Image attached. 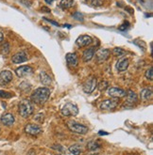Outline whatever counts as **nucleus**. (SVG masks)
I'll use <instances>...</instances> for the list:
<instances>
[{
    "label": "nucleus",
    "instance_id": "11",
    "mask_svg": "<svg viewBox=\"0 0 153 155\" xmlns=\"http://www.w3.org/2000/svg\"><path fill=\"white\" fill-rule=\"evenodd\" d=\"M12 78H13V76H12V71H7V70L2 71L0 72V85L5 86V85L9 84L12 80Z\"/></svg>",
    "mask_w": 153,
    "mask_h": 155
},
{
    "label": "nucleus",
    "instance_id": "19",
    "mask_svg": "<svg viewBox=\"0 0 153 155\" xmlns=\"http://www.w3.org/2000/svg\"><path fill=\"white\" fill-rule=\"evenodd\" d=\"M129 65H130V61L128 58H123L121 60H119L117 62V65H116V68L119 71H125L129 68Z\"/></svg>",
    "mask_w": 153,
    "mask_h": 155
},
{
    "label": "nucleus",
    "instance_id": "27",
    "mask_svg": "<svg viewBox=\"0 0 153 155\" xmlns=\"http://www.w3.org/2000/svg\"><path fill=\"white\" fill-rule=\"evenodd\" d=\"M0 97L5 98V99H9V98L12 97V94H11L10 92H7V91H4V90H0Z\"/></svg>",
    "mask_w": 153,
    "mask_h": 155
},
{
    "label": "nucleus",
    "instance_id": "15",
    "mask_svg": "<svg viewBox=\"0 0 153 155\" xmlns=\"http://www.w3.org/2000/svg\"><path fill=\"white\" fill-rule=\"evenodd\" d=\"M1 122L5 126H12L14 123V117L11 113H6L1 117Z\"/></svg>",
    "mask_w": 153,
    "mask_h": 155
},
{
    "label": "nucleus",
    "instance_id": "14",
    "mask_svg": "<svg viewBox=\"0 0 153 155\" xmlns=\"http://www.w3.org/2000/svg\"><path fill=\"white\" fill-rule=\"evenodd\" d=\"M66 62L71 67H77L78 65V57L76 56V54L68 53L66 54Z\"/></svg>",
    "mask_w": 153,
    "mask_h": 155
},
{
    "label": "nucleus",
    "instance_id": "35",
    "mask_svg": "<svg viewBox=\"0 0 153 155\" xmlns=\"http://www.w3.org/2000/svg\"><path fill=\"white\" fill-rule=\"evenodd\" d=\"M52 1H53V0H46V2H47V3H48V4H51V3H52Z\"/></svg>",
    "mask_w": 153,
    "mask_h": 155
},
{
    "label": "nucleus",
    "instance_id": "30",
    "mask_svg": "<svg viewBox=\"0 0 153 155\" xmlns=\"http://www.w3.org/2000/svg\"><path fill=\"white\" fill-rule=\"evenodd\" d=\"M146 78L149 79V80H152L153 79V71H152V68H149L147 71H146Z\"/></svg>",
    "mask_w": 153,
    "mask_h": 155
},
{
    "label": "nucleus",
    "instance_id": "6",
    "mask_svg": "<svg viewBox=\"0 0 153 155\" xmlns=\"http://www.w3.org/2000/svg\"><path fill=\"white\" fill-rule=\"evenodd\" d=\"M119 101L117 98L114 99H109V100H105L100 104V108L102 110H113L116 106L118 105Z\"/></svg>",
    "mask_w": 153,
    "mask_h": 155
},
{
    "label": "nucleus",
    "instance_id": "33",
    "mask_svg": "<svg viewBox=\"0 0 153 155\" xmlns=\"http://www.w3.org/2000/svg\"><path fill=\"white\" fill-rule=\"evenodd\" d=\"M42 12H50V10H49V8H46V7H43V8H42Z\"/></svg>",
    "mask_w": 153,
    "mask_h": 155
},
{
    "label": "nucleus",
    "instance_id": "8",
    "mask_svg": "<svg viewBox=\"0 0 153 155\" xmlns=\"http://www.w3.org/2000/svg\"><path fill=\"white\" fill-rule=\"evenodd\" d=\"M110 54H111V51L109 49H98L96 53V61L98 63H102L109 58Z\"/></svg>",
    "mask_w": 153,
    "mask_h": 155
},
{
    "label": "nucleus",
    "instance_id": "13",
    "mask_svg": "<svg viewBox=\"0 0 153 155\" xmlns=\"http://www.w3.org/2000/svg\"><path fill=\"white\" fill-rule=\"evenodd\" d=\"M28 60V54H26L25 52H19L16 53L14 56L12 58V61L15 64H19V63H23L25 61Z\"/></svg>",
    "mask_w": 153,
    "mask_h": 155
},
{
    "label": "nucleus",
    "instance_id": "26",
    "mask_svg": "<svg viewBox=\"0 0 153 155\" xmlns=\"http://www.w3.org/2000/svg\"><path fill=\"white\" fill-rule=\"evenodd\" d=\"M1 52H2L3 54H7L9 52H10V44H9L8 42H5V43L2 45Z\"/></svg>",
    "mask_w": 153,
    "mask_h": 155
},
{
    "label": "nucleus",
    "instance_id": "1",
    "mask_svg": "<svg viewBox=\"0 0 153 155\" xmlns=\"http://www.w3.org/2000/svg\"><path fill=\"white\" fill-rule=\"evenodd\" d=\"M50 96V89L47 87H39L37 89H35V91H33V93L31 94V101L38 104V105H43L44 104Z\"/></svg>",
    "mask_w": 153,
    "mask_h": 155
},
{
    "label": "nucleus",
    "instance_id": "9",
    "mask_svg": "<svg viewBox=\"0 0 153 155\" xmlns=\"http://www.w3.org/2000/svg\"><path fill=\"white\" fill-rule=\"evenodd\" d=\"M93 42V39L88 35H82L77 39L76 44L78 47H86L89 46L90 44Z\"/></svg>",
    "mask_w": 153,
    "mask_h": 155
},
{
    "label": "nucleus",
    "instance_id": "31",
    "mask_svg": "<svg viewBox=\"0 0 153 155\" xmlns=\"http://www.w3.org/2000/svg\"><path fill=\"white\" fill-rule=\"evenodd\" d=\"M129 25H130L129 22H125L121 26H119V30H125V29L129 26Z\"/></svg>",
    "mask_w": 153,
    "mask_h": 155
},
{
    "label": "nucleus",
    "instance_id": "28",
    "mask_svg": "<svg viewBox=\"0 0 153 155\" xmlns=\"http://www.w3.org/2000/svg\"><path fill=\"white\" fill-rule=\"evenodd\" d=\"M91 3L94 7H100L104 4V0H91Z\"/></svg>",
    "mask_w": 153,
    "mask_h": 155
},
{
    "label": "nucleus",
    "instance_id": "22",
    "mask_svg": "<svg viewBox=\"0 0 153 155\" xmlns=\"http://www.w3.org/2000/svg\"><path fill=\"white\" fill-rule=\"evenodd\" d=\"M69 151L72 154H74V155H80V154H82V147H80V146L78 145V144L70 146V147H69Z\"/></svg>",
    "mask_w": 153,
    "mask_h": 155
},
{
    "label": "nucleus",
    "instance_id": "21",
    "mask_svg": "<svg viewBox=\"0 0 153 155\" xmlns=\"http://www.w3.org/2000/svg\"><path fill=\"white\" fill-rule=\"evenodd\" d=\"M74 5H75L74 0H61L59 6L62 10H68V8H72Z\"/></svg>",
    "mask_w": 153,
    "mask_h": 155
},
{
    "label": "nucleus",
    "instance_id": "10",
    "mask_svg": "<svg viewBox=\"0 0 153 155\" xmlns=\"http://www.w3.org/2000/svg\"><path fill=\"white\" fill-rule=\"evenodd\" d=\"M15 74L18 77H26L33 74V69L30 66H21L16 69Z\"/></svg>",
    "mask_w": 153,
    "mask_h": 155
},
{
    "label": "nucleus",
    "instance_id": "3",
    "mask_svg": "<svg viewBox=\"0 0 153 155\" xmlns=\"http://www.w3.org/2000/svg\"><path fill=\"white\" fill-rule=\"evenodd\" d=\"M66 125L71 132L78 134H85L89 131L87 126H85L83 124H80V123H78V122H75V121H68L66 123Z\"/></svg>",
    "mask_w": 153,
    "mask_h": 155
},
{
    "label": "nucleus",
    "instance_id": "7",
    "mask_svg": "<svg viewBox=\"0 0 153 155\" xmlns=\"http://www.w3.org/2000/svg\"><path fill=\"white\" fill-rule=\"evenodd\" d=\"M107 94L111 96L112 98H122L124 96H126V94H127V92L122 89V88H119V87H108V90H107Z\"/></svg>",
    "mask_w": 153,
    "mask_h": 155
},
{
    "label": "nucleus",
    "instance_id": "34",
    "mask_svg": "<svg viewBox=\"0 0 153 155\" xmlns=\"http://www.w3.org/2000/svg\"><path fill=\"white\" fill-rule=\"evenodd\" d=\"M3 38H4L3 33H2V32H0V43L2 42V41H3Z\"/></svg>",
    "mask_w": 153,
    "mask_h": 155
},
{
    "label": "nucleus",
    "instance_id": "32",
    "mask_svg": "<svg viewBox=\"0 0 153 155\" xmlns=\"http://www.w3.org/2000/svg\"><path fill=\"white\" fill-rule=\"evenodd\" d=\"M44 20H46L47 22H48V23H50V24H52V25H54L55 26H60V25L58 24V23H56V22H54V21H52V20H48L47 18H43Z\"/></svg>",
    "mask_w": 153,
    "mask_h": 155
},
{
    "label": "nucleus",
    "instance_id": "18",
    "mask_svg": "<svg viewBox=\"0 0 153 155\" xmlns=\"http://www.w3.org/2000/svg\"><path fill=\"white\" fill-rule=\"evenodd\" d=\"M39 77H40V81L41 83L43 85V86H49L52 82V79L50 77L49 74H47L44 71H42L39 74Z\"/></svg>",
    "mask_w": 153,
    "mask_h": 155
},
{
    "label": "nucleus",
    "instance_id": "25",
    "mask_svg": "<svg viewBox=\"0 0 153 155\" xmlns=\"http://www.w3.org/2000/svg\"><path fill=\"white\" fill-rule=\"evenodd\" d=\"M108 87H109V83H108L107 81H102L101 83H99V85H98V89L100 91H104Z\"/></svg>",
    "mask_w": 153,
    "mask_h": 155
},
{
    "label": "nucleus",
    "instance_id": "29",
    "mask_svg": "<svg viewBox=\"0 0 153 155\" xmlns=\"http://www.w3.org/2000/svg\"><path fill=\"white\" fill-rule=\"evenodd\" d=\"M73 18H75L76 20H78V21H83V15L80 13V12H75L74 14H73Z\"/></svg>",
    "mask_w": 153,
    "mask_h": 155
},
{
    "label": "nucleus",
    "instance_id": "20",
    "mask_svg": "<svg viewBox=\"0 0 153 155\" xmlns=\"http://www.w3.org/2000/svg\"><path fill=\"white\" fill-rule=\"evenodd\" d=\"M140 97H141V100H143V101H148V100H150L152 97V90L150 88H144L141 91Z\"/></svg>",
    "mask_w": 153,
    "mask_h": 155
},
{
    "label": "nucleus",
    "instance_id": "16",
    "mask_svg": "<svg viewBox=\"0 0 153 155\" xmlns=\"http://www.w3.org/2000/svg\"><path fill=\"white\" fill-rule=\"evenodd\" d=\"M95 53H96V47H90L88 49H86L84 52H83V54H82V59L84 62H88L91 60L94 56H95Z\"/></svg>",
    "mask_w": 153,
    "mask_h": 155
},
{
    "label": "nucleus",
    "instance_id": "5",
    "mask_svg": "<svg viewBox=\"0 0 153 155\" xmlns=\"http://www.w3.org/2000/svg\"><path fill=\"white\" fill-rule=\"evenodd\" d=\"M97 87V80L95 76H91L89 77L83 84V91L85 93L89 94V93H92L93 91L96 89V87Z\"/></svg>",
    "mask_w": 153,
    "mask_h": 155
},
{
    "label": "nucleus",
    "instance_id": "4",
    "mask_svg": "<svg viewBox=\"0 0 153 155\" xmlns=\"http://www.w3.org/2000/svg\"><path fill=\"white\" fill-rule=\"evenodd\" d=\"M61 114L65 117H76L78 114V108L74 104L67 103L61 108Z\"/></svg>",
    "mask_w": 153,
    "mask_h": 155
},
{
    "label": "nucleus",
    "instance_id": "12",
    "mask_svg": "<svg viewBox=\"0 0 153 155\" xmlns=\"http://www.w3.org/2000/svg\"><path fill=\"white\" fill-rule=\"evenodd\" d=\"M25 132L30 135H38L43 132V130L37 124H28L25 127Z\"/></svg>",
    "mask_w": 153,
    "mask_h": 155
},
{
    "label": "nucleus",
    "instance_id": "23",
    "mask_svg": "<svg viewBox=\"0 0 153 155\" xmlns=\"http://www.w3.org/2000/svg\"><path fill=\"white\" fill-rule=\"evenodd\" d=\"M101 147L100 144L96 142V141H90L88 144H87V149L89 150H96L97 149H99Z\"/></svg>",
    "mask_w": 153,
    "mask_h": 155
},
{
    "label": "nucleus",
    "instance_id": "17",
    "mask_svg": "<svg viewBox=\"0 0 153 155\" xmlns=\"http://www.w3.org/2000/svg\"><path fill=\"white\" fill-rule=\"evenodd\" d=\"M127 104H130V105H133L134 104H136L138 102V96L137 94L134 92L132 90H129L127 92Z\"/></svg>",
    "mask_w": 153,
    "mask_h": 155
},
{
    "label": "nucleus",
    "instance_id": "24",
    "mask_svg": "<svg viewBox=\"0 0 153 155\" xmlns=\"http://www.w3.org/2000/svg\"><path fill=\"white\" fill-rule=\"evenodd\" d=\"M113 56L120 58V57H123L124 54H126V51H125V50H123L122 48L116 47V48H114V49L113 50Z\"/></svg>",
    "mask_w": 153,
    "mask_h": 155
},
{
    "label": "nucleus",
    "instance_id": "2",
    "mask_svg": "<svg viewBox=\"0 0 153 155\" xmlns=\"http://www.w3.org/2000/svg\"><path fill=\"white\" fill-rule=\"evenodd\" d=\"M19 113L23 117H29L34 110V106L31 101L30 100H22V101L19 103Z\"/></svg>",
    "mask_w": 153,
    "mask_h": 155
}]
</instances>
